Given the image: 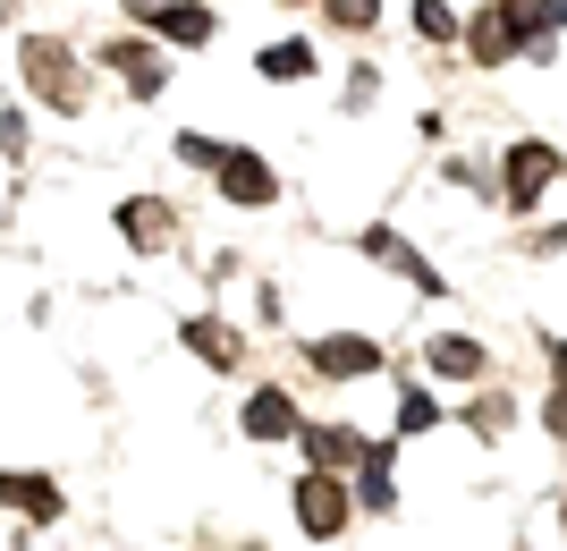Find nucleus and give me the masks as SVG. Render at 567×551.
<instances>
[{
	"mask_svg": "<svg viewBox=\"0 0 567 551\" xmlns=\"http://www.w3.org/2000/svg\"><path fill=\"white\" fill-rule=\"evenodd\" d=\"M297 527L322 534V543L348 527V501H339V483H331V476H306V483H297Z\"/></svg>",
	"mask_w": 567,
	"mask_h": 551,
	"instance_id": "obj_1",
	"label": "nucleus"
},
{
	"mask_svg": "<svg viewBox=\"0 0 567 551\" xmlns=\"http://www.w3.org/2000/svg\"><path fill=\"white\" fill-rule=\"evenodd\" d=\"M313 365H322V374H373L381 348H373V339H348V331H339V339H322V357H313Z\"/></svg>",
	"mask_w": 567,
	"mask_h": 551,
	"instance_id": "obj_2",
	"label": "nucleus"
},
{
	"mask_svg": "<svg viewBox=\"0 0 567 551\" xmlns=\"http://www.w3.org/2000/svg\"><path fill=\"white\" fill-rule=\"evenodd\" d=\"M127 9H136V18H169V0H127Z\"/></svg>",
	"mask_w": 567,
	"mask_h": 551,
	"instance_id": "obj_11",
	"label": "nucleus"
},
{
	"mask_svg": "<svg viewBox=\"0 0 567 551\" xmlns=\"http://www.w3.org/2000/svg\"><path fill=\"white\" fill-rule=\"evenodd\" d=\"M399 425H406V432H424V425H441V416H432V399H424V390H406V408H399Z\"/></svg>",
	"mask_w": 567,
	"mask_h": 551,
	"instance_id": "obj_9",
	"label": "nucleus"
},
{
	"mask_svg": "<svg viewBox=\"0 0 567 551\" xmlns=\"http://www.w3.org/2000/svg\"><path fill=\"white\" fill-rule=\"evenodd\" d=\"M331 9H339V18H348V25H364V18H373V9H381V0H331Z\"/></svg>",
	"mask_w": 567,
	"mask_h": 551,
	"instance_id": "obj_10",
	"label": "nucleus"
},
{
	"mask_svg": "<svg viewBox=\"0 0 567 551\" xmlns=\"http://www.w3.org/2000/svg\"><path fill=\"white\" fill-rule=\"evenodd\" d=\"M288 425H297V408H288V390H255V408H246V432H255V441H280Z\"/></svg>",
	"mask_w": 567,
	"mask_h": 551,
	"instance_id": "obj_4",
	"label": "nucleus"
},
{
	"mask_svg": "<svg viewBox=\"0 0 567 551\" xmlns=\"http://www.w3.org/2000/svg\"><path fill=\"white\" fill-rule=\"evenodd\" d=\"M432 374H450V382H474V374H483V348H474L466 331L432 339Z\"/></svg>",
	"mask_w": 567,
	"mask_h": 551,
	"instance_id": "obj_3",
	"label": "nucleus"
},
{
	"mask_svg": "<svg viewBox=\"0 0 567 551\" xmlns=\"http://www.w3.org/2000/svg\"><path fill=\"white\" fill-rule=\"evenodd\" d=\"M0 492H9L18 509H34V518H51V509H60V492H51L43 476H0Z\"/></svg>",
	"mask_w": 567,
	"mask_h": 551,
	"instance_id": "obj_5",
	"label": "nucleus"
},
{
	"mask_svg": "<svg viewBox=\"0 0 567 551\" xmlns=\"http://www.w3.org/2000/svg\"><path fill=\"white\" fill-rule=\"evenodd\" d=\"M127 238H144V246L162 238V204H127Z\"/></svg>",
	"mask_w": 567,
	"mask_h": 551,
	"instance_id": "obj_8",
	"label": "nucleus"
},
{
	"mask_svg": "<svg viewBox=\"0 0 567 551\" xmlns=\"http://www.w3.org/2000/svg\"><path fill=\"white\" fill-rule=\"evenodd\" d=\"M262 76H313V43H271L262 51Z\"/></svg>",
	"mask_w": 567,
	"mask_h": 551,
	"instance_id": "obj_7",
	"label": "nucleus"
},
{
	"mask_svg": "<svg viewBox=\"0 0 567 551\" xmlns=\"http://www.w3.org/2000/svg\"><path fill=\"white\" fill-rule=\"evenodd\" d=\"M220 187L246 195V204H262V195H271V170H262V162H229V170H220Z\"/></svg>",
	"mask_w": 567,
	"mask_h": 551,
	"instance_id": "obj_6",
	"label": "nucleus"
}]
</instances>
